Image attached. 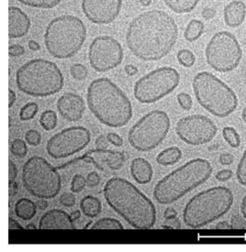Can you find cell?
I'll return each mask as SVG.
<instances>
[{
	"mask_svg": "<svg viewBox=\"0 0 246 252\" xmlns=\"http://www.w3.org/2000/svg\"><path fill=\"white\" fill-rule=\"evenodd\" d=\"M178 27L172 16L153 9L134 18L128 27L126 41L131 54L140 60H161L177 42Z\"/></svg>",
	"mask_w": 246,
	"mask_h": 252,
	"instance_id": "cell-1",
	"label": "cell"
},
{
	"mask_svg": "<svg viewBox=\"0 0 246 252\" xmlns=\"http://www.w3.org/2000/svg\"><path fill=\"white\" fill-rule=\"evenodd\" d=\"M103 192L108 206L132 228H154L156 223L154 203L133 183L121 177H113L106 183Z\"/></svg>",
	"mask_w": 246,
	"mask_h": 252,
	"instance_id": "cell-2",
	"label": "cell"
},
{
	"mask_svg": "<svg viewBox=\"0 0 246 252\" xmlns=\"http://www.w3.org/2000/svg\"><path fill=\"white\" fill-rule=\"evenodd\" d=\"M88 107L97 119L110 128H121L131 120L132 106L126 94L110 79L92 81L86 95Z\"/></svg>",
	"mask_w": 246,
	"mask_h": 252,
	"instance_id": "cell-3",
	"label": "cell"
},
{
	"mask_svg": "<svg viewBox=\"0 0 246 252\" xmlns=\"http://www.w3.org/2000/svg\"><path fill=\"white\" fill-rule=\"evenodd\" d=\"M212 172L208 160L198 158L189 160L156 183L154 198L161 205H171L207 182Z\"/></svg>",
	"mask_w": 246,
	"mask_h": 252,
	"instance_id": "cell-4",
	"label": "cell"
},
{
	"mask_svg": "<svg viewBox=\"0 0 246 252\" xmlns=\"http://www.w3.org/2000/svg\"><path fill=\"white\" fill-rule=\"evenodd\" d=\"M233 194L224 186H216L194 195L184 206L183 220L187 228L201 229L223 217L233 205Z\"/></svg>",
	"mask_w": 246,
	"mask_h": 252,
	"instance_id": "cell-5",
	"label": "cell"
},
{
	"mask_svg": "<svg viewBox=\"0 0 246 252\" xmlns=\"http://www.w3.org/2000/svg\"><path fill=\"white\" fill-rule=\"evenodd\" d=\"M16 82L19 90L24 94L34 97H46L61 91L64 78L53 61L33 59L17 71Z\"/></svg>",
	"mask_w": 246,
	"mask_h": 252,
	"instance_id": "cell-6",
	"label": "cell"
},
{
	"mask_svg": "<svg viewBox=\"0 0 246 252\" xmlns=\"http://www.w3.org/2000/svg\"><path fill=\"white\" fill-rule=\"evenodd\" d=\"M86 39L84 22L76 16L62 15L51 20L44 34L48 53L56 59H69L81 50Z\"/></svg>",
	"mask_w": 246,
	"mask_h": 252,
	"instance_id": "cell-7",
	"label": "cell"
},
{
	"mask_svg": "<svg viewBox=\"0 0 246 252\" xmlns=\"http://www.w3.org/2000/svg\"><path fill=\"white\" fill-rule=\"evenodd\" d=\"M192 86L200 106L217 117H227L238 107V97L235 92L208 72L197 74L193 79Z\"/></svg>",
	"mask_w": 246,
	"mask_h": 252,
	"instance_id": "cell-8",
	"label": "cell"
},
{
	"mask_svg": "<svg viewBox=\"0 0 246 252\" xmlns=\"http://www.w3.org/2000/svg\"><path fill=\"white\" fill-rule=\"evenodd\" d=\"M22 183L37 198H54L61 191L62 178L57 169L40 156H33L24 163Z\"/></svg>",
	"mask_w": 246,
	"mask_h": 252,
	"instance_id": "cell-9",
	"label": "cell"
},
{
	"mask_svg": "<svg viewBox=\"0 0 246 252\" xmlns=\"http://www.w3.org/2000/svg\"><path fill=\"white\" fill-rule=\"evenodd\" d=\"M170 117L163 110H153L131 128L128 140L133 149L147 153L157 148L166 137L170 130Z\"/></svg>",
	"mask_w": 246,
	"mask_h": 252,
	"instance_id": "cell-10",
	"label": "cell"
},
{
	"mask_svg": "<svg viewBox=\"0 0 246 252\" xmlns=\"http://www.w3.org/2000/svg\"><path fill=\"white\" fill-rule=\"evenodd\" d=\"M180 83V75L173 67H161L141 77L134 84V97L143 104H152L174 91Z\"/></svg>",
	"mask_w": 246,
	"mask_h": 252,
	"instance_id": "cell-11",
	"label": "cell"
},
{
	"mask_svg": "<svg viewBox=\"0 0 246 252\" xmlns=\"http://www.w3.org/2000/svg\"><path fill=\"white\" fill-rule=\"evenodd\" d=\"M208 65L217 72L229 73L238 67L243 51L236 37L229 31H219L205 50Z\"/></svg>",
	"mask_w": 246,
	"mask_h": 252,
	"instance_id": "cell-12",
	"label": "cell"
},
{
	"mask_svg": "<svg viewBox=\"0 0 246 252\" xmlns=\"http://www.w3.org/2000/svg\"><path fill=\"white\" fill-rule=\"evenodd\" d=\"M91 133L85 127H70L56 133L46 144L48 154L54 159H63L81 152L90 143Z\"/></svg>",
	"mask_w": 246,
	"mask_h": 252,
	"instance_id": "cell-13",
	"label": "cell"
},
{
	"mask_svg": "<svg viewBox=\"0 0 246 252\" xmlns=\"http://www.w3.org/2000/svg\"><path fill=\"white\" fill-rule=\"evenodd\" d=\"M179 138L188 145L200 146L211 141L218 128L209 117L203 115H191L180 118L176 126Z\"/></svg>",
	"mask_w": 246,
	"mask_h": 252,
	"instance_id": "cell-14",
	"label": "cell"
},
{
	"mask_svg": "<svg viewBox=\"0 0 246 252\" xmlns=\"http://www.w3.org/2000/svg\"><path fill=\"white\" fill-rule=\"evenodd\" d=\"M88 59L95 71L100 73L108 72L118 67L123 62V47L113 37H97L89 46Z\"/></svg>",
	"mask_w": 246,
	"mask_h": 252,
	"instance_id": "cell-15",
	"label": "cell"
},
{
	"mask_svg": "<svg viewBox=\"0 0 246 252\" xmlns=\"http://www.w3.org/2000/svg\"><path fill=\"white\" fill-rule=\"evenodd\" d=\"M122 6L123 0H82V10L86 19L100 25L113 22L120 15Z\"/></svg>",
	"mask_w": 246,
	"mask_h": 252,
	"instance_id": "cell-16",
	"label": "cell"
},
{
	"mask_svg": "<svg viewBox=\"0 0 246 252\" xmlns=\"http://www.w3.org/2000/svg\"><path fill=\"white\" fill-rule=\"evenodd\" d=\"M56 107L62 116L71 122L80 120L85 110L84 99L73 93H65L62 95L57 101Z\"/></svg>",
	"mask_w": 246,
	"mask_h": 252,
	"instance_id": "cell-17",
	"label": "cell"
},
{
	"mask_svg": "<svg viewBox=\"0 0 246 252\" xmlns=\"http://www.w3.org/2000/svg\"><path fill=\"white\" fill-rule=\"evenodd\" d=\"M8 36L10 39L21 38L30 31L31 19L20 8H8Z\"/></svg>",
	"mask_w": 246,
	"mask_h": 252,
	"instance_id": "cell-18",
	"label": "cell"
},
{
	"mask_svg": "<svg viewBox=\"0 0 246 252\" xmlns=\"http://www.w3.org/2000/svg\"><path fill=\"white\" fill-rule=\"evenodd\" d=\"M40 229H75L70 214L61 209H53L43 214L39 223Z\"/></svg>",
	"mask_w": 246,
	"mask_h": 252,
	"instance_id": "cell-19",
	"label": "cell"
},
{
	"mask_svg": "<svg viewBox=\"0 0 246 252\" xmlns=\"http://www.w3.org/2000/svg\"><path fill=\"white\" fill-rule=\"evenodd\" d=\"M246 17V6L243 1L234 0L224 8V21L227 26L236 28L242 25Z\"/></svg>",
	"mask_w": 246,
	"mask_h": 252,
	"instance_id": "cell-20",
	"label": "cell"
},
{
	"mask_svg": "<svg viewBox=\"0 0 246 252\" xmlns=\"http://www.w3.org/2000/svg\"><path fill=\"white\" fill-rule=\"evenodd\" d=\"M153 167L144 158H135L131 163V174L134 181L140 184L149 183L153 179Z\"/></svg>",
	"mask_w": 246,
	"mask_h": 252,
	"instance_id": "cell-21",
	"label": "cell"
},
{
	"mask_svg": "<svg viewBox=\"0 0 246 252\" xmlns=\"http://www.w3.org/2000/svg\"><path fill=\"white\" fill-rule=\"evenodd\" d=\"M37 212V206L28 198L20 199L15 205L17 216L22 220H31Z\"/></svg>",
	"mask_w": 246,
	"mask_h": 252,
	"instance_id": "cell-22",
	"label": "cell"
},
{
	"mask_svg": "<svg viewBox=\"0 0 246 252\" xmlns=\"http://www.w3.org/2000/svg\"><path fill=\"white\" fill-rule=\"evenodd\" d=\"M80 208L85 216L94 218L100 215L102 210V205L101 201L98 197L87 195L81 200Z\"/></svg>",
	"mask_w": 246,
	"mask_h": 252,
	"instance_id": "cell-23",
	"label": "cell"
},
{
	"mask_svg": "<svg viewBox=\"0 0 246 252\" xmlns=\"http://www.w3.org/2000/svg\"><path fill=\"white\" fill-rule=\"evenodd\" d=\"M182 157L181 150L176 147H169L164 151H162L156 157V161L158 164L163 166H171L178 162Z\"/></svg>",
	"mask_w": 246,
	"mask_h": 252,
	"instance_id": "cell-24",
	"label": "cell"
},
{
	"mask_svg": "<svg viewBox=\"0 0 246 252\" xmlns=\"http://www.w3.org/2000/svg\"><path fill=\"white\" fill-rule=\"evenodd\" d=\"M199 2L200 0H164L165 5L177 14L191 12Z\"/></svg>",
	"mask_w": 246,
	"mask_h": 252,
	"instance_id": "cell-25",
	"label": "cell"
},
{
	"mask_svg": "<svg viewBox=\"0 0 246 252\" xmlns=\"http://www.w3.org/2000/svg\"><path fill=\"white\" fill-rule=\"evenodd\" d=\"M204 31V24L199 19H192L188 23L185 31L184 37L187 41L193 42L200 38Z\"/></svg>",
	"mask_w": 246,
	"mask_h": 252,
	"instance_id": "cell-26",
	"label": "cell"
},
{
	"mask_svg": "<svg viewBox=\"0 0 246 252\" xmlns=\"http://www.w3.org/2000/svg\"><path fill=\"white\" fill-rule=\"evenodd\" d=\"M40 125L43 130H53L57 125V115L54 110H45L40 117Z\"/></svg>",
	"mask_w": 246,
	"mask_h": 252,
	"instance_id": "cell-27",
	"label": "cell"
},
{
	"mask_svg": "<svg viewBox=\"0 0 246 252\" xmlns=\"http://www.w3.org/2000/svg\"><path fill=\"white\" fill-rule=\"evenodd\" d=\"M223 137L224 140L231 146V148L237 149L241 145V137L238 131L232 127H225L223 130Z\"/></svg>",
	"mask_w": 246,
	"mask_h": 252,
	"instance_id": "cell-28",
	"label": "cell"
},
{
	"mask_svg": "<svg viewBox=\"0 0 246 252\" xmlns=\"http://www.w3.org/2000/svg\"><path fill=\"white\" fill-rule=\"evenodd\" d=\"M124 161H125V156L123 153L108 151L107 153L106 163L108 167L112 170H119L122 168L124 164Z\"/></svg>",
	"mask_w": 246,
	"mask_h": 252,
	"instance_id": "cell-29",
	"label": "cell"
},
{
	"mask_svg": "<svg viewBox=\"0 0 246 252\" xmlns=\"http://www.w3.org/2000/svg\"><path fill=\"white\" fill-rule=\"evenodd\" d=\"M92 229H123V225L115 218L104 217L96 222L92 227Z\"/></svg>",
	"mask_w": 246,
	"mask_h": 252,
	"instance_id": "cell-30",
	"label": "cell"
},
{
	"mask_svg": "<svg viewBox=\"0 0 246 252\" xmlns=\"http://www.w3.org/2000/svg\"><path fill=\"white\" fill-rule=\"evenodd\" d=\"M25 6L31 8H53L61 3L62 0H18Z\"/></svg>",
	"mask_w": 246,
	"mask_h": 252,
	"instance_id": "cell-31",
	"label": "cell"
},
{
	"mask_svg": "<svg viewBox=\"0 0 246 252\" xmlns=\"http://www.w3.org/2000/svg\"><path fill=\"white\" fill-rule=\"evenodd\" d=\"M38 105L34 102H30L21 107L20 112V118L22 121H27L32 119L38 113Z\"/></svg>",
	"mask_w": 246,
	"mask_h": 252,
	"instance_id": "cell-32",
	"label": "cell"
},
{
	"mask_svg": "<svg viewBox=\"0 0 246 252\" xmlns=\"http://www.w3.org/2000/svg\"><path fill=\"white\" fill-rule=\"evenodd\" d=\"M177 60L178 62L186 68H190L195 64L196 57L195 54H193L189 50H181L177 53Z\"/></svg>",
	"mask_w": 246,
	"mask_h": 252,
	"instance_id": "cell-33",
	"label": "cell"
},
{
	"mask_svg": "<svg viewBox=\"0 0 246 252\" xmlns=\"http://www.w3.org/2000/svg\"><path fill=\"white\" fill-rule=\"evenodd\" d=\"M10 152L18 158H24L28 153V147L26 145V141L20 138L14 139L11 142Z\"/></svg>",
	"mask_w": 246,
	"mask_h": 252,
	"instance_id": "cell-34",
	"label": "cell"
},
{
	"mask_svg": "<svg viewBox=\"0 0 246 252\" xmlns=\"http://www.w3.org/2000/svg\"><path fill=\"white\" fill-rule=\"evenodd\" d=\"M236 177L239 183L243 186H246V149L244 154L239 161L237 170H236Z\"/></svg>",
	"mask_w": 246,
	"mask_h": 252,
	"instance_id": "cell-35",
	"label": "cell"
},
{
	"mask_svg": "<svg viewBox=\"0 0 246 252\" xmlns=\"http://www.w3.org/2000/svg\"><path fill=\"white\" fill-rule=\"evenodd\" d=\"M70 74L72 77L77 81H83L87 77V69L83 64L77 63L71 66Z\"/></svg>",
	"mask_w": 246,
	"mask_h": 252,
	"instance_id": "cell-36",
	"label": "cell"
},
{
	"mask_svg": "<svg viewBox=\"0 0 246 252\" xmlns=\"http://www.w3.org/2000/svg\"><path fill=\"white\" fill-rule=\"evenodd\" d=\"M87 185L86 178L81 174H76L73 177L71 183V191L73 193H80Z\"/></svg>",
	"mask_w": 246,
	"mask_h": 252,
	"instance_id": "cell-37",
	"label": "cell"
},
{
	"mask_svg": "<svg viewBox=\"0 0 246 252\" xmlns=\"http://www.w3.org/2000/svg\"><path fill=\"white\" fill-rule=\"evenodd\" d=\"M177 101L180 107L184 111H189L193 107V100L191 97L186 93H179L177 95Z\"/></svg>",
	"mask_w": 246,
	"mask_h": 252,
	"instance_id": "cell-38",
	"label": "cell"
},
{
	"mask_svg": "<svg viewBox=\"0 0 246 252\" xmlns=\"http://www.w3.org/2000/svg\"><path fill=\"white\" fill-rule=\"evenodd\" d=\"M25 139L29 145L36 147V146L40 145L41 140V136L38 130H31L26 132Z\"/></svg>",
	"mask_w": 246,
	"mask_h": 252,
	"instance_id": "cell-39",
	"label": "cell"
},
{
	"mask_svg": "<svg viewBox=\"0 0 246 252\" xmlns=\"http://www.w3.org/2000/svg\"><path fill=\"white\" fill-rule=\"evenodd\" d=\"M76 202L77 198L72 193H63L59 199V203L65 207H73L76 205Z\"/></svg>",
	"mask_w": 246,
	"mask_h": 252,
	"instance_id": "cell-40",
	"label": "cell"
},
{
	"mask_svg": "<svg viewBox=\"0 0 246 252\" xmlns=\"http://www.w3.org/2000/svg\"><path fill=\"white\" fill-rule=\"evenodd\" d=\"M231 229H246V219L242 214H233L231 217Z\"/></svg>",
	"mask_w": 246,
	"mask_h": 252,
	"instance_id": "cell-41",
	"label": "cell"
},
{
	"mask_svg": "<svg viewBox=\"0 0 246 252\" xmlns=\"http://www.w3.org/2000/svg\"><path fill=\"white\" fill-rule=\"evenodd\" d=\"M233 175V173L232 171L230 169H223L222 171L218 172L216 174V180L221 182V183H225L227 181H229L231 179V177Z\"/></svg>",
	"mask_w": 246,
	"mask_h": 252,
	"instance_id": "cell-42",
	"label": "cell"
},
{
	"mask_svg": "<svg viewBox=\"0 0 246 252\" xmlns=\"http://www.w3.org/2000/svg\"><path fill=\"white\" fill-rule=\"evenodd\" d=\"M25 54L23 46L20 44H12L8 48V54L10 57H19Z\"/></svg>",
	"mask_w": 246,
	"mask_h": 252,
	"instance_id": "cell-43",
	"label": "cell"
},
{
	"mask_svg": "<svg viewBox=\"0 0 246 252\" xmlns=\"http://www.w3.org/2000/svg\"><path fill=\"white\" fill-rule=\"evenodd\" d=\"M107 139L108 142L111 143L112 145L116 147H122L123 144V137L119 136L118 134H116L114 132H109L107 134Z\"/></svg>",
	"mask_w": 246,
	"mask_h": 252,
	"instance_id": "cell-44",
	"label": "cell"
},
{
	"mask_svg": "<svg viewBox=\"0 0 246 252\" xmlns=\"http://www.w3.org/2000/svg\"><path fill=\"white\" fill-rule=\"evenodd\" d=\"M86 182H87V186H89V187H94V186L99 185L100 183V177L99 174L97 172L90 173L86 177Z\"/></svg>",
	"mask_w": 246,
	"mask_h": 252,
	"instance_id": "cell-45",
	"label": "cell"
},
{
	"mask_svg": "<svg viewBox=\"0 0 246 252\" xmlns=\"http://www.w3.org/2000/svg\"><path fill=\"white\" fill-rule=\"evenodd\" d=\"M162 229H181V223L178 218H173V219H165V224L162 225Z\"/></svg>",
	"mask_w": 246,
	"mask_h": 252,
	"instance_id": "cell-46",
	"label": "cell"
},
{
	"mask_svg": "<svg viewBox=\"0 0 246 252\" xmlns=\"http://www.w3.org/2000/svg\"><path fill=\"white\" fill-rule=\"evenodd\" d=\"M219 160L223 165H231L234 161V156L229 153H222L220 155Z\"/></svg>",
	"mask_w": 246,
	"mask_h": 252,
	"instance_id": "cell-47",
	"label": "cell"
},
{
	"mask_svg": "<svg viewBox=\"0 0 246 252\" xmlns=\"http://www.w3.org/2000/svg\"><path fill=\"white\" fill-rule=\"evenodd\" d=\"M96 147L98 148V150H108V143L107 137H105L104 135H101L100 137L96 139Z\"/></svg>",
	"mask_w": 246,
	"mask_h": 252,
	"instance_id": "cell-48",
	"label": "cell"
},
{
	"mask_svg": "<svg viewBox=\"0 0 246 252\" xmlns=\"http://www.w3.org/2000/svg\"><path fill=\"white\" fill-rule=\"evenodd\" d=\"M216 13H217V10H216L215 8H208V7L203 8V10H202V12H201L202 17H203L205 19H207V20L213 19L216 16Z\"/></svg>",
	"mask_w": 246,
	"mask_h": 252,
	"instance_id": "cell-49",
	"label": "cell"
},
{
	"mask_svg": "<svg viewBox=\"0 0 246 252\" xmlns=\"http://www.w3.org/2000/svg\"><path fill=\"white\" fill-rule=\"evenodd\" d=\"M18 176V169L15 163L11 160H9V181H15Z\"/></svg>",
	"mask_w": 246,
	"mask_h": 252,
	"instance_id": "cell-50",
	"label": "cell"
},
{
	"mask_svg": "<svg viewBox=\"0 0 246 252\" xmlns=\"http://www.w3.org/2000/svg\"><path fill=\"white\" fill-rule=\"evenodd\" d=\"M164 218L167 220V219H173V218H176L177 216V212L176 209H174L173 207H168L165 211H164Z\"/></svg>",
	"mask_w": 246,
	"mask_h": 252,
	"instance_id": "cell-51",
	"label": "cell"
},
{
	"mask_svg": "<svg viewBox=\"0 0 246 252\" xmlns=\"http://www.w3.org/2000/svg\"><path fill=\"white\" fill-rule=\"evenodd\" d=\"M18 193V184L15 181H9V198H13Z\"/></svg>",
	"mask_w": 246,
	"mask_h": 252,
	"instance_id": "cell-52",
	"label": "cell"
},
{
	"mask_svg": "<svg viewBox=\"0 0 246 252\" xmlns=\"http://www.w3.org/2000/svg\"><path fill=\"white\" fill-rule=\"evenodd\" d=\"M124 70H125V73H126L128 76H130V77H133V76H135V75L138 73V68H137L136 66L132 65V64L126 65Z\"/></svg>",
	"mask_w": 246,
	"mask_h": 252,
	"instance_id": "cell-53",
	"label": "cell"
},
{
	"mask_svg": "<svg viewBox=\"0 0 246 252\" xmlns=\"http://www.w3.org/2000/svg\"><path fill=\"white\" fill-rule=\"evenodd\" d=\"M8 227L9 229H22V226L19 223V222L15 220L14 218L9 217V221H8Z\"/></svg>",
	"mask_w": 246,
	"mask_h": 252,
	"instance_id": "cell-54",
	"label": "cell"
},
{
	"mask_svg": "<svg viewBox=\"0 0 246 252\" xmlns=\"http://www.w3.org/2000/svg\"><path fill=\"white\" fill-rule=\"evenodd\" d=\"M16 99H17V95H16L15 92L13 91L12 89H9V99H8V107L9 108L13 107Z\"/></svg>",
	"mask_w": 246,
	"mask_h": 252,
	"instance_id": "cell-55",
	"label": "cell"
},
{
	"mask_svg": "<svg viewBox=\"0 0 246 252\" xmlns=\"http://www.w3.org/2000/svg\"><path fill=\"white\" fill-rule=\"evenodd\" d=\"M28 45H29L30 50L33 51V52H37V51H39V50L41 49V46H40L38 42L35 41V40H33V39H31V40L28 42Z\"/></svg>",
	"mask_w": 246,
	"mask_h": 252,
	"instance_id": "cell-56",
	"label": "cell"
},
{
	"mask_svg": "<svg viewBox=\"0 0 246 252\" xmlns=\"http://www.w3.org/2000/svg\"><path fill=\"white\" fill-rule=\"evenodd\" d=\"M37 208L40 210H45L48 207V203H47L46 199H41L36 203Z\"/></svg>",
	"mask_w": 246,
	"mask_h": 252,
	"instance_id": "cell-57",
	"label": "cell"
},
{
	"mask_svg": "<svg viewBox=\"0 0 246 252\" xmlns=\"http://www.w3.org/2000/svg\"><path fill=\"white\" fill-rule=\"evenodd\" d=\"M215 229H231V225L227 221L219 222L215 226Z\"/></svg>",
	"mask_w": 246,
	"mask_h": 252,
	"instance_id": "cell-58",
	"label": "cell"
},
{
	"mask_svg": "<svg viewBox=\"0 0 246 252\" xmlns=\"http://www.w3.org/2000/svg\"><path fill=\"white\" fill-rule=\"evenodd\" d=\"M241 213L244 215V217L246 219V195L242 200V205H241Z\"/></svg>",
	"mask_w": 246,
	"mask_h": 252,
	"instance_id": "cell-59",
	"label": "cell"
},
{
	"mask_svg": "<svg viewBox=\"0 0 246 252\" xmlns=\"http://www.w3.org/2000/svg\"><path fill=\"white\" fill-rule=\"evenodd\" d=\"M70 216H71L72 220H73V221H75V220H77L78 218H80V216H81V212H80L79 210H76V211H74V212H72V213L70 214Z\"/></svg>",
	"mask_w": 246,
	"mask_h": 252,
	"instance_id": "cell-60",
	"label": "cell"
},
{
	"mask_svg": "<svg viewBox=\"0 0 246 252\" xmlns=\"http://www.w3.org/2000/svg\"><path fill=\"white\" fill-rule=\"evenodd\" d=\"M140 3L144 7H149L152 4V0H140Z\"/></svg>",
	"mask_w": 246,
	"mask_h": 252,
	"instance_id": "cell-61",
	"label": "cell"
},
{
	"mask_svg": "<svg viewBox=\"0 0 246 252\" xmlns=\"http://www.w3.org/2000/svg\"><path fill=\"white\" fill-rule=\"evenodd\" d=\"M242 118H243L244 122L246 124V107H245V108L243 109V111H242Z\"/></svg>",
	"mask_w": 246,
	"mask_h": 252,
	"instance_id": "cell-62",
	"label": "cell"
},
{
	"mask_svg": "<svg viewBox=\"0 0 246 252\" xmlns=\"http://www.w3.org/2000/svg\"><path fill=\"white\" fill-rule=\"evenodd\" d=\"M26 229H36V226L34 225V224H29L27 227H26Z\"/></svg>",
	"mask_w": 246,
	"mask_h": 252,
	"instance_id": "cell-63",
	"label": "cell"
},
{
	"mask_svg": "<svg viewBox=\"0 0 246 252\" xmlns=\"http://www.w3.org/2000/svg\"><path fill=\"white\" fill-rule=\"evenodd\" d=\"M218 1H222V0H218Z\"/></svg>",
	"mask_w": 246,
	"mask_h": 252,
	"instance_id": "cell-64",
	"label": "cell"
}]
</instances>
